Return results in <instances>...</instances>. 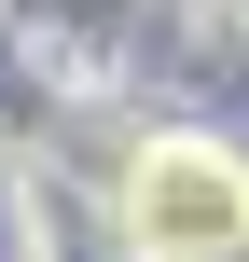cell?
<instances>
[{
  "mask_svg": "<svg viewBox=\"0 0 249 262\" xmlns=\"http://www.w3.org/2000/svg\"><path fill=\"white\" fill-rule=\"evenodd\" d=\"M139 221H152L166 249H222V235H236V180H222L208 152H166V166L139 180Z\"/></svg>",
  "mask_w": 249,
  "mask_h": 262,
  "instance_id": "6da1fadb",
  "label": "cell"
}]
</instances>
